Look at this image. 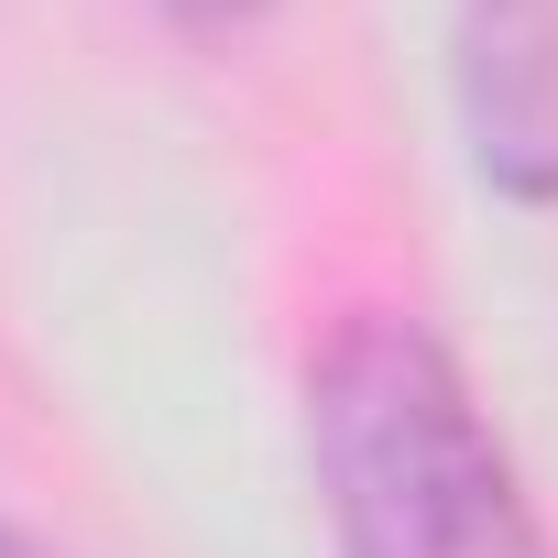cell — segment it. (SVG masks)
<instances>
[{"mask_svg":"<svg viewBox=\"0 0 558 558\" xmlns=\"http://www.w3.org/2000/svg\"><path fill=\"white\" fill-rule=\"evenodd\" d=\"M296 416L329 558H558L493 405L416 307H340Z\"/></svg>","mask_w":558,"mask_h":558,"instance_id":"cell-1","label":"cell"},{"mask_svg":"<svg viewBox=\"0 0 558 558\" xmlns=\"http://www.w3.org/2000/svg\"><path fill=\"white\" fill-rule=\"evenodd\" d=\"M449 110L471 186L558 219V0H449Z\"/></svg>","mask_w":558,"mask_h":558,"instance_id":"cell-2","label":"cell"},{"mask_svg":"<svg viewBox=\"0 0 558 558\" xmlns=\"http://www.w3.org/2000/svg\"><path fill=\"white\" fill-rule=\"evenodd\" d=\"M154 12L186 34V45H241V34H263L286 0H154Z\"/></svg>","mask_w":558,"mask_h":558,"instance_id":"cell-3","label":"cell"},{"mask_svg":"<svg viewBox=\"0 0 558 558\" xmlns=\"http://www.w3.org/2000/svg\"><path fill=\"white\" fill-rule=\"evenodd\" d=\"M0 558H66V547H56V536H34L12 504H0Z\"/></svg>","mask_w":558,"mask_h":558,"instance_id":"cell-4","label":"cell"}]
</instances>
